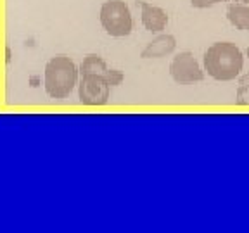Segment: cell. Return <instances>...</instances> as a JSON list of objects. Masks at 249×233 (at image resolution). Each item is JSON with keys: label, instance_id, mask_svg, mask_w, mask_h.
<instances>
[{"label": "cell", "instance_id": "obj_1", "mask_svg": "<svg viewBox=\"0 0 249 233\" xmlns=\"http://www.w3.org/2000/svg\"><path fill=\"white\" fill-rule=\"evenodd\" d=\"M244 67V55L232 42H216L204 52V71L216 82H232Z\"/></svg>", "mask_w": 249, "mask_h": 233}, {"label": "cell", "instance_id": "obj_2", "mask_svg": "<svg viewBox=\"0 0 249 233\" xmlns=\"http://www.w3.org/2000/svg\"><path fill=\"white\" fill-rule=\"evenodd\" d=\"M78 80L74 62L66 55H55L45 66V92L52 99H64L73 92Z\"/></svg>", "mask_w": 249, "mask_h": 233}, {"label": "cell", "instance_id": "obj_3", "mask_svg": "<svg viewBox=\"0 0 249 233\" xmlns=\"http://www.w3.org/2000/svg\"><path fill=\"white\" fill-rule=\"evenodd\" d=\"M101 24L111 36H128L133 30V19L124 0H107L101 7Z\"/></svg>", "mask_w": 249, "mask_h": 233}, {"label": "cell", "instance_id": "obj_4", "mask_svg": "<svg viewBox=\"0 0 249 233\" xmlns=\"http://www.w3.org/2000/svg\"><path fill=\"white\" fill-rule=\"evenodd\" d=\"M111 95V85L104 76L99 74H82L78 85V97L85 105H106Z\"/></svg>", "mask_w": 249, "mask_h": 233}, {"label": "cell", "instance_id": "obj_5", "mask_svg": "<svg viewBox=\"0 0 249 233\" xmlns=\"http://www.w3.org/2000/svg\"><path fill=\"white\" fill-rule=\"evenodd\" d=\"M170 74L180 85H189V83L204 80V71L201 69L199 62L191 52H180L177 57H173L170 64Z\"/></svg>", "mask_w": 249, "mask_h": 233}, {"label": "cell", "instance_id": "obj_6", "mask_svg": "<svg viewBox=\"0 0 249 233\" xmlns=\"http://www.w3.org/2000/svg\"><path fill=\"white\" fill-rule=\"evenodd\" d=\"M80 74H99L104 76L107 80V83L111 86L121 85V82L124 80V74L120 69H109L107 64L104 62V59L97 54H89L83 59L82 66H80Z\"/></svg>", "mask_w": 249, "mask_h": 233}, {"label": "cell", "instance_id": "obj_7", "mask_svg": "<svg viewBox=\"0 0 249 233\" xmlns=\"http://www.w3.org/2000/svg\"><path fill=\"white\" fill-rule=\"evenodd\" d=\"M142 7V24L147 31L160 33L166 28L168 24V14L161 7L149 4V2H137Z\"/></svg>", "mask_w": 249, "mask_h": 233}, {"label": "cell", "instance_id": "obj_8", "mask_svg": "<svg viewBox=\"0 0 249 233\" xmlns=\"http://www.w3.org/2000/svg\"><path fill=\"white\" fill-rule=\"evenodd\" d=\"M177 49V40L173 35H160L156 36L152 42L147 43L140 57L142 59H160L164 55L171 54Z\"/></svg>", "mask_w": 249, "mask_h": 233}, {"label": "cell", "instance_id": "obj_9", "mask_svg": "<svg viewBox=\"0 0 249 233\" xmlns=\"http://www.w3.org/2000/svg\"><path fill=\"white\" fill-rule=\"evenodd\" d=\"M227 19L237 30L249 31V7L246 4H230L227 9Z\"/></svg>", "mask_w": 249, "mask_h": 233}, {"label": "cell", "instance_id": "obj_10", "mask_svg": "<svg viewBox=\"0 0 249 233\" xmlns=\"http://www.w3.org/2000/svg\"><path fill=\"white\" fill-rule=\"evenodd\" d=\"M249 92V71L244 74V76L239 78V88H237V93H235V99H237V104L239 105H246V93Z\"/></svg>", "mask_w": 249, "mask_h": 233}, {"label": "cell", "instance_id": "obj_11", "mask_svg": "<svg viewBox=\"0 0 249 233\" xmlns=\"http://www.w3.org/2000/svg\"><path fill=\"white\" fill-rule=\"evenodd\" d=\"M220 2H227V0H191V5L196 9H208L220 4Z\"/></svg>", "mask_w": 249, "mask_h": 233}, {"label": "cell", "instance_id": "obj_12", "mask_svg": "<svg viewBox=\"0 0 249 233\" xmlns=\"http://www.w3.org/2000/svg\"><path fill=\"white\" fill-rule=\"evenodd\" d=\"M233 2H237V4H248L249 0H233Z\"/></svg>", "mask_w": 249, "mask_h": 233}, {"label": "cell", "instance_id": "obj_13", "mask_svg": "<svg viewBox=\"0 0 249 233\" xmlns=\"http://www.w3.org/2000/svg\"><path fill=\"white\" fill-rule=\"evenodd\" d=\"M246 55H248V57H249V47H248V50H246Z\"/></svg>", "mask_w": 249, "mask_h": 233}]
</instances>
